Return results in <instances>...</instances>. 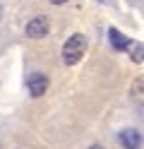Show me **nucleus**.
<instances>
[{"label":"nucleus","mask_w":144,"mask_h":149,"mask_svg":"<svg viewBox=\"0 0 144 149\" xmlns=\"http://www.w3.org/2000/svg\"><path fill=\"white\" fill-rule=\"evenodd\" d=\"M86 51V36L84 34H72L63 46V63L65 65H77L84 58Z\"/></svg>","instance_id":"obj_1"},{"label":"nucleus","mask_w":144,"mask_h":149,"mask_svg":"<svg viewBox=\"0 0 144 149\" xmlns=\"http://www.w3.org/2000/svg\"><path fill=\"white\" fill-rule=\"evenodd\" d=\"M48 77L43 72H29L26 74V89H29V94H31L34 99H38V96H43L46 94V89H48Z\"/></svg>","instance_id":"obj_2"},{"label":"nucleus","mask_w":144,"mask_h":149,"mask_svg":"<svg viewBox=\"0 0 144 149\" xmlns=\"http://www.w3.org/2000/svg\"><path fill=\"white\" fill-rule=\"evenodd\" d=\"M48 29H51V22H48V17H43V15H38V17H34V19H29V24H26V36L29 39H43V36L48 34Z\"/></svg>","instance_id":"obj_3"},{"label":"nucleus","mask_w":144,"mask_h":149,"mask_svg":"<svg viewBox=\"0 0 144 149\" xmlns=\"http://www.w3.org/2000/svg\"><path fill=\"white\" fill-rule=\"evenodd\" d=\"M118 139L125 149H139L142 147V132L137 127H122L118 132Z\"/></svg>","instance_id":"obj_4"},{"label":"nucleus","mask_w":144,"mask_h":149,"mask_svg":"<svg viewBox=\"0 0 144 149\" xmlns=\"http://www.w3.org/2000/svg\"><path fill=\"white\" fill-rule=\"evenodd\" d=\"M108 41L115 51H130V46H132V39H127L125 34H120L115 26H111L108 29Z\"/></svg>","instance_id":"obj_5"},{"label":"nucleus","mask_w":144,"mask_h":149,"mask_svg":"<svg viewBox=\"0 0 144 149\" xmlns=\"http://www.w3.org/2000/svg\"><path fill=\"white\" fill-rule=\"evenodd\" d=\"M130 58H132L134 63H142V60H144V53H142V43H139V41H132V46H130Z\"/></svg>","instance_id":"obj_6"},{"label":"nucleus","mask_w":144,"mask_h":149,"mask_svg":"<svg viewBox=\"0 0 144 149\" xmlns=\"http://www.w3.org/2000/svg\"><path fill=\"white\" fill-rule=\"evenodd\" d=\"M48 3H51V5H65L67 0H48Z\"/></svg>","instance_id":"obj_7"},{"label":"nucleus","mask_w":144,"mask_h":149,"mask_svg":"<svg viewBox=\"0 0 144 149\" xmlns=\"http://www.w3.org/2000/svg\"><path fill=\"white\" fill-rule=\"evenodd\" d=\"M89 149H103V147H99V144H91V147H89Z\"/></svg>","instance_id":"obj_8"},{"label":"nucleus","mask_w":144,"mask_h":149,"mask_svg":"<svg viewBox=\"0 0 144 149\" xmlns=\"http://www.w3.org/2000/svg\"><path fill=\"white\" fill-rule=\"evenodd\" d=\"M0 19H3V5H0Z\"/></svg>","instance_id":"obj_9"},{"label":"nucleus","mask_w":144,"mask_h":149,"mask_svg":"<svg viewBox=\"0 0 144 149\" xmlns=\"http://www.w3.org/2000/svg\"><path fill=\"white\" fill-rule=\"evenodd\" d=\"M99 3H111V0H99Z\"/></svg>","instance_id":"obj_10"}]
</instances>
